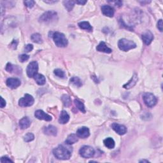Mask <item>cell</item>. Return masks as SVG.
<instances>
[{"label":"cell","mask_w":163,"mask_h":163,"mask_svg":"<svg viewBox=\"0 0 163 163\" xmlns=\"http://www.w3.org/2000/svg\"><path fill=\"white\" fill-rule=\"evenodd\" d=\"M34 99L31 95L26 94L24 95V97L21 98L19 101V105L21 107H31L34 104Z\"/></svg>","instance_id":"cell-7"},{"label":"cell","mask_w":163,"mask_h":163,"mask_svg":"<svg viewBox=\"0 0 163 163\" xmlns=\"http://www.w3.org/2000/svg\"><path fill=\"white\" fill-rule=\"evenodd\" d=\"M31 125V120L28 117H24L19 121V126L22 129L28 128Z\"/></svg>","instance_id":"cell-18"},{"label":"cell","mask_w":163,"mask_h":163,"mask_svg":"<svg viewBox=\"0 0 163 163\" xmlns=\"http://www.w3.org/2000/svg\"><path fill=\"white\" fill-rule=\"evenodd\" d=\"M118 47H119L120 50L124 51V52H127V51L136 48V44L133 41L122 38L118 42Z\"/></svg>","instance_id":"cell-2"},{"label":"cell","mask_w":163,"mask_h":163,"mask_svg":"<svg viewBox=\"0 0 163 163\" xmlns=\"http://www.w3.org/2000/svg\"><path fill=\"white\" fill-rule=\"evenodd\" d=\"M103 143L105 146L109 149H113L115 147V145H116L114 140L112 138H110V137H108V138L105 139Z\"/></svg>","instance_id":"cell-21"},{"label":"cell","mask_w":163,"mask_h":163,"mask_svg":"<svg viewBox=\"0 0 163 163\" xmlns=\"http://www.w3.org/2000/svg\"><path fill=\"white\" fill-rule=\"evenodd\" d=\"M76 135L78 136V138H87L90 135V131L87 127H80L76 131Z\"/></svg>","instance_id":"cell-13"},{"label":"cell","mask_w":163,"mask_h":163,"mask_svg":"<svg viewBox=\"0 0 163 163\" xmlns=\"http://www.w3.org/2000/svg\"><path fill=\"white\" fill-rule=\"evenodd\" d=\"M53 40L56 46L58 47H65L68 45V40L65 35L59 32H56L53 34Z\"/></svg>","instance_id":"cell-3"},{"label":"cell","mask_w":163,"mask_h":163,"mask_svg":"<svg viewBox=\"0 0 163 163\" xmlns=\"http://www.w3.org/2000/svg\"><path fill=\"white\" fill-rule=\"evenodd\" d=\"M29 59H30V56L27 55V54H22V55L19 56V59L22 63L27 61Z\"/></svg>","instance_id":"cell-31"},{"label":"cell","mask_w":163,"mask_h":163,"mask_svg":"<svg viewBox=\"0 0 163 163\" xmlns=\"http://www.w3.org/2000/svg\"><path fill=\"white\" fill-rule=\"evenodd\" d=\"M78 26L82 30H87L89 32L92 31V27L91 26V25L89 24V22H80L78 23Z\"/></svg>","instance_id":"cell-23"},{"label":"cell","mask_w":163,"mask_h":163,"mask_svg":"<svg viewBox=\"0 0 163 163\" xmlns=\"http://www.w3.org/2000/svg\"><path fill=\"white\" fill-rule=\"evenodd\" d=\"M157 28L161 32L162 31V20L160 19L157 22Z\"/></svg>","instance_id":"cell-37"},{"label":"cell","mask_w":163,"mask_h":163,"mask_svg":"<svg viewBox=\"0 0 163 163\" xmlns=\"http://www.w3.org/2000/svg\"><path fill=\"white\" fill-rule=\"evenodd\" d=\"M6 84L11 89H17L21 85V80L16 78H9L6 81Z\"/></svg>","instance_id":"cell-11"},{"label":"cell","mask_w":163,"mask_h":163,"mask_svg":"<svg viewBox=\"0 0 163 163\" xmlns=\"http://www.w3.org/2000/svg\"><path fill=\"white\" fill-rule=\"evenodd\" d=\"M25 5L27 6V7L31 8H33L34 4H35V2L34 1H33V0H29V1H24Z\"/></svg>","instance_id":"cell-32"},{"label":"cell","mask_w":163,"mask_h":163,"mask_svg":"<svg viewBox=\"0 0 163 163\" xmlns=\"http://www.w3.org/2000/svg\"><path fill=\"white\" fill-rule=\"evenodd\" d=\"M5 69L9 73H12L13 72V70H14V66H13L11 63H7V65L6 66V68Z\"/></svg>","instance_id":"cell-33"},{"label":"cell","mask_w":163,"mask_h":163,"mask_svg":"<svg viewBox=\"0 0 163 163\" xmlns=\"http://www.w3.org/2000/svg\"><path fill=\"white\" fill-rule=\"evenodd\" d=\"M1 108H4L5 106H6V101L3 99L2 97L1 98Z\"/></svg>","instance_id":"cell-39"},{"label":"cell","mask_w":163,"mask_h":163,"mask_svg":"<svg viewBox=\"0 0 163 163\" xmlns=\"http://www.w3.org/2000/svg\"><path fill=\"white\" fill-rule=\"evenodd\" d=\"M74 103L76 105V108H77L80 111H82V112H83V113H85V108L84 103H83L82 101H80L78 100H75Z\"/></svg>","instance_id":"cell-28"},{"label":"cell","mask_w":163,"mask_h":163,"mask_svg":"<svg viewBox=\"0 0 163 163\" xmlns=\"http://www.w3.org/2000/svg\"><path fill=\"white\" fill-rule=\"evenodd\" d=\"M101 12L107 17H112L114 15V9L109 5H103L101 6Z\"/></svg>","instance_id":"cell-14"},{"label":"cell","mask_w":163,"mask_h":163,"mask_svg":"<svg viewBox=\"0 0 163 163\" xmlns=\"http://www.w3.org/2000/svg\"><path fill=\"white\" fill-rule=\"evenodd\" d=\"M54 74L57 76H58L60 78H65V73L64 72L62 69H56L54 71Z\"/></svg>","instance_id":"cell-29"},{"label":"cell","mask_w":163,"mask_h":163,"mask_svg":"<svg viewBox=\"0 0 163 163\" xmlns=\"http://www.w3.org/2000/svg\"><path fill=\"white\" fill-rule=\"evenodd\" d=\"M138 75H137L136 73H135L132 76V78H131L130 80L127 82L126 84H124L123 85V87L126 89H130L132 87H133L134 86L136 85V84L138 82Z\"/></svg>","instance_id":"cell-16"},{"label":"cell","mask_w":163,"mask_h":163,"mask_svg":"<svg viewBox=\"0 0 163 163\" xmlns=\"http://www.w3.org/2000/svg\"><path fill=\"white\" fill-rule=\"evenodd\" d=\"M116 6H122V3L121 2V1H117V2H116Z\"/></svg>","instance_id":"cell-40"},{"label":"cell","mask_w":163,"mask_h":163,"mask_svg":"<svg viewBox=\"0 0 163 163\" xmlns=\"http://www.w3.org/2000/svg\"><path fill=\"white\" fill-rule=\"evenodd\" d=\"M34 78L35 81H36V82L39 85H43L45 84L46 78L43 75L37 73V74L34 76Z\"/></svg>","instance_id":"cell-22"},{"label":"cell","mask_w":163,"mask_h":163,"mask_svg":"<svg viewBox=\"0 0 163 163\" xmlns=\"http://www.w3.org/2000/svg\"><path fill=\"white\" fill-rule=\"evenodd\" d=\"M34 116L39 120H44L45 121H51L52 119V117L49 115L45 113L43 110H38L34 113Z\"/></svg>","instance_id":"cell-10"},{"label":"cell","mask_w":163,"mask_h":163,"mask_svg":"<svg viewBox=\"0 0 163 163\" xmlns=\"http://www.w3.org/2000/svg\"><path fill=\"white\" fill-rule=\"evenodd\" d=\"M31 39L33 42L36 43L40 44L43 42L42 38H41V36L39 33H34L32 34L31 36Z\"/></svg>","instance_id":"cell-25"},{"label":"cell","mask_w":163,"mask_h":163,"mask_svg":"<svg viewBox=\"0 0 163 163\" xmlns=\"http://www.w3.org/2000/svg\"><path fill=\"white\" fill-rule=\"evenodd\" d=\"M142 40L144 43L146 45H149L152 43V41L154 40V35L151 31H146L145 33L142 34Z\"/></svg>","instance_id":"cell-12"},{"label":"cell","mask_w":163,"mask_h":163,"mask_svg":"<svg viewBox=\"0 0 163 163\" xmlns=\"http://www.w3.org/2000/svg\"><path fill=\"white\" fill-rule=\"evenodd\" d=\"M18 45V41L17 40H13L12 42L11 43V44L10 45V46L13 49H17V46Z\"/></svg>","instance_id":"cell-36"},{"label":"cell","mask_w":163,"mask_h":163,"mask_svg":"<svg viewBox=\"0 0 163 163\" xmlns=\"http://www.w3.org/2000/svg\"><path fill=\"white\" fill-rule=\"evenodd\" d=\"M44 2H45L47 3H54L57 2V1H44Z\"/></svg>","instance_id":"cell-41"},{"label":"cell","mask_w":163,"mask_h":163,"mask_svg":"<svg viewBox=\"0 0 163 163\" xmlns=\"http://www.w3.org/2000/svg\"><path fill=\"white\" fill-rule=\"evenodd\" d=\"M111 128L119 135H124L127 133V127L122 124L113 123L111 124Z\"/></svg>","instance_id":"cell-9"},{"label":"cell","mask_w":163,"mask_h":163,"mask_svg":"<svg viewBox=\"0 0 163 163\" xmlns=\"http://www.w3.org/2000/svg\"><path fill=\"white\" fill-rule=\"evenodd\" d=\"M140 162H149L148 160H145V159H143V160L140 161Z\"/></svg>","instance_id":"cell-42"},{"label":"cell","mask_w":163,"mask_h":163,"mask_svg":"<svg viewBox=\"0 0 163 163\" xmlns=\"http://www.w3.org/2000/svg\"><path fill=\"white\" fill-rule=\"evenodd\" d=\"M57 17V13L54 11H47L40 16L39 21L43 23H49L54 21Z\"/></svg>","instance_id":"cell-4"},{"label":"cell","mask_w":163,"mask_h":163,"mask_svg":"<svg viewBox=\"0 0 163 163\" xmlns=\"http://www.w3.org/2000/svg\"><path fill=\"white\" fill-rule=\"evenodd\" d=\"M33 49V45L31 44H28L24 48V50L25 52H30Z\"/></svg>","instance_id":"cell-34"},{"label":"cell","mask_w":163,"mask_h":163,"mask_svg":"<svg viewBox=\"0 0 163 163\" xmlns=\"http://www.w3.org/2000/svg\"><path fill=\"white\" fill-rule=\"evenodd\" d=\"M78 141V136L76 135V134H71L69 135L67 139L66 140L65 143L66 145H72L74 143H76Z\"/></svg>","instance_id":"cell-19"},{"label":"cell","mask_w":163,"mask_h":163,"mask_svg":"<svg viewBox=\"0 0 163 163\" xmlns=\"http://www.w3.org/2000/svg\"><path fill=\"white\" fill-rule=\"evenodd\" d=\"M69 120V114L66 112L65 110H63L61 111L60 114V117L59 119V122L61 124H65L67 122H68Z\"/></svg>","instance_id":"cell-20"},{"label":"cell","mask_w":163,"mask_h":163,"mask_svg":"<svg viewBox=\"0 0 163 163\" xmlns=\"http://www.w3.org/2000/svg\"><path fill=\"white\" fill-rule=\"evenodd\" d=\"M53 154L60 160H68L72 156V151L65 146L60 145L54 149Z\"/></svg>","instance_id":"cell-1"},{"label":"cell","mask_w":163,"mask_h":163,"mask_svg":"<svg viewBox=\"0 0 163 163\" xmlns=\"http://www.w3.org/2000/svg\"><path fill=\"white\" fill-rule=\"evenodd\" d=\"M43 133L45 135H47L48 136H56L57 133V129L55 126L49 125V126L44 127Z\"/></svg>","instance_id":"cell-15"},{"label":"cell","mask_w":163,"mask_h":163,"mask_svg":"<svg viewBox=\"0 0 163 163\" xmlns=\"http://www.w3.org/2000/svg\"><path fill=\"white\" fill-rule=\"evenodd\" d=\"M96 50L98 51V52H105L107 54H110L111 52H112V50H111L110 48L108 47L104 41H101L100 44L97 46Z\"/></svg>","instance_id":"cell-17"},{"label":"cell","mask_w":163,"mask_h":163,"mask_svg":"<svg viewBox=\"0 0 163 163\" xmlns=\"http://www.w3.org/2000/svg\"><path fill=\"white\" fill-rule=\"evenodd\" d=\"M75 1H64L63 5L65 6V7L68 12L72 10L73 8L74 7Z\"/></svg>","instance_id":"cell-27"},{"label":"cell","mask_w":163,"mask_h":163,"mask_svg":"<svg viewBox=\"0 0 163 163\" xmlns=\"http://www.w3.org/2000/svg\"><path fill=\"white\" fill-rule=\"evenodd\" d=\"M70 83L78 87H81L82 85V80L78 77H77V76H73V77L70 79Z\"/></svg>","instance_id":"cell-26"},{"label":"cell","mask_w":163,"mask_h":163,"mask_svg":"<svg viewBox=\"0 0 163 163\" xmlns=\"http://www.w3.org/2000/svg\"><path fill=\"white\" fill-rule=\"evenodd\" d=\"M143 101H144L145 104L149 108L154 107L155 105L157 104V98H155L154 94L150 93V92H147V93H145L143 95Z\"/></svg>","instance_id":"cell-5"},{"label":"cell","mask_w":163,"mask_h":163,"mask_svg":"<svg viewBox=\"0 0 163 163\" xmlns=\"http://www.w3.org/2000/svg\"><path fill=\"white\" fill-rule=\"evenodd\" d=\"M75 3H77V4H79V5H84L86 3H87V1H82V0H77V1H75Z\"/></svg>","instance_id":"cell-38"},{"label":"cell","mask_w":163,"mask_h":163,"mask_svg":"<svg viewBox=\"0 0 163 163\" xmlns=\"http://www.w3.org/2000/svg\"><path fill=\"white\" fill-rule=\"evenodd\" d=\"M34 139V136L33 133H28L24 136V140L25 142H30Z\"/></svg>","instance_id":"cell-30"},{"label":"cell","mask_w":163,"mask_h":163,"mask_svg":"<svg viewBox=\"0 0 163 163\" xmlns=\"http://www.w3.org/2000/svg\"><path fill=\"white\" fill-rule=\"evenodd\" d=\"M1 162H14V161H12L7 156H3L1 158Z\"/></svg>","instance_id":"cell-35"},{"label":"cell","mask_w":163,"mask_h":163,"mask_svg":"<svg viewBox=\"0 0 163 163\" xmlns=\"http://www.w3.org/2000/svg\"><path fill=\"white\" fill-rule=\"evenodd\" d=\"M61 101H63V103L65 107H69L71 106L72 100L69 96L66 94H63L61 97Z\"/></svg>","instance_id":"cell-24"},{"label":"cell","mask_w":163,"mask_h":163,"mask_svg":"<svg viewBox=\"0 0 163 163\" xmlns=\"http://www.w3.org/2000/svg\"><path fill=\"white\" fill-rule=\"evenodd\" d=\"M80 155L82 157L84 158H91L93 157L95 151L94 149L91 146L85 145L83 146L80 149L79 151Z\"/></svg>","instance_id":"cell-6"},{"label":"cell","mask_w":163,"mask_h":163,"mask_svg":"<svg viewBox=\"0 0 163 163\" xmlns=\"http://www.w3.org/2000/svg\"><path fill=\"white\" fill-rule=\"evenodd\" d=\"M38 71V65L36 61H32L29 64L26 72L27 75L30 78L34 77V76L37 74V72Z\"/></svg>","instance_id":"cell-8"}]
</instances>
